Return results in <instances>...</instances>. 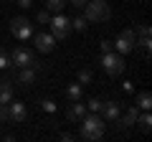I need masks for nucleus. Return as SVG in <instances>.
Here are the masks:
<instances>
[{
	"label": "nucleus",
	"mask_w": 152,
	"mask_h": 142,
	"mask_svg": "<svg viewBox=\"0 0 152 142\" xmlns=\"http://www.w3.org/2000/svg\"><path fill=\"white\" fill-rule=\"evenodd\" d=\"M0 122L8 124L10 122V112H8V104H0Z\"/></svg>",
	"instance_id": "nucleus-25"
},
{
	"label": "nucleus",
	"mask_w": 152,
	"mask_h": 142,
	"mask_svg": "<svg viewBox=\"0 0 152 142\" xmlns=\"http://www.w3.org/2000/svg\"><path fill=\"white\" fill-rule=\"evenodd\" d=\"M10 33L18 41H31L33 38V23L28 18H23V15H15L10 20Z\"/></svg>",
	"instance_id": "nucleus-6"
},
{
	"label": "nucleus",
	"mask_w": 152,
	"mask_h": 142,
	"mask_svg": "<svg viewBox=\"0 0 152 142\" xmlns=\"http://www.w3.org/2000/svg\"><path fill=\"white\" fill-rule=\"evenodd\" d=\"M102 114H104V117H102L104 122L114 124V122L122 117V107H119L117 102H104V104H102Z\"/></svg>",
	"instance_id": "nucleus-9"
},
{
	"label": "nucleus",
	"mask_w": 152,
	"mask_h": 142,
	"mask_svg": "<svg viewBox=\"0 0 152 142\" xmlns=\"http://www.w3.org/2000/svg\"><path fill=\"white\" fill-rule=\"evenodd\" d=\"M104 127H107V122H104L96 112H86L84 119H81L79 137L86 140V142H96V140H102V137H104Z\"/></svg>",
	"instance_id": "nucleus-1"
},
{
	"label": "nucleus",
	"mask_w": 152,
	"mask_h": 142,
	"mask_svg": "<svg viewBox=\"0 0 152 142\" xmlns=\"http://www.w3.org/2000/svg\"><path fill=\"white\" fill-rule=\"evenodd\" d=\"M10 66H18V69H23V66H38L36 61V53H33L31 48H15L10 53Z\"/></svg>",
	"instance_id": "nucleus-7"
},
{
	"label": "nucleus",
	"mask_w": 152,
	"mask_h": 142,
	"mask_svg": "<svg viewBox=\"0 0 152 142\" xmlns=\"http://www.w3.org/2000/svg\"><path fill=\"white\" fill-rule=\"evenodd\" d=\"M86 26H89V23H86L84 15H74V18H71V28H76V31H86Z\"/></svg>",
	"instance_id": "nucleus-20"
},
{
	"label": "nucleus",
	"mask_w": 152,
	"mask_h": 142,
	"mask_svg": "<svg viewBox=\"0 0 152 142\" xmlns=\"http://www.w3.org/2000/svg\"><path fill=\"white\" fill-rule=\"evenodd\" d=\"M94 81V74L89 69H81L79 71V84H81V86H86V84H91Z\"/></svg>",
	"instance_id": "nucleus-21"
},
{
	"label": "nucleus",
	"mask_w": 152,
	"mask_h": 142,
	"mask_svg": "<svg viewBox=\"0 0 152 142\" xmlns=\"http://www.w3.org/2000/svg\"><path fill=\"white\" fill-rule=\"evenodd\" d=\"M137 107H140V109H152V94L150 91H140L137 94Z\"/></svg>",
	"instance_id": "nucleus-17"
},
{
	"label": "nucleus",
	"mask_w": 152,
	"mask_h": 142,
	"mask_svg": "<svg viewBox=\"0 0 152 142\" xmlns=\"http://www.w3.org/2000/svg\"><path fill=\"white\" fill-rule=\"evenodd\" d=\"M36 20H38V23H48V20H51L48 10H41V13H36Z\"/></svg>",
	"instance_id": "nucleus-26"
},
{
	"label": "nucleus",
	"mask_w": 152,
	"mask_h": 142,
	"mask_svg": "<svg viewBox=\"0 0 152 142\" xmlns=\"http://www.w3.org/2000/svg\"><path fill=\"white\" fill-rule=\"evenodd\" d=\"M99 48H102V53H107V51H114V46H112V41H102Z\"/></svg>",
	"instance_id": "nucleus-27"
},
{
	"label": "nucleus",
	"mask_w": 152,
	"mask_h": 142,
	"mask_svg": "<svg viewBox=\"0 0 152 142\" xmlns=\"http://www.w3.org/2000/svg\"><path fill=\"white\" fill-rule=\"evenodd\" d=\"M71 5H76V8H84V5H86V0H71Z\"/></svg>",
	"instance_id": "nucleus-31"
},
{
	"label": "nucleus",
	"mask_w": 152,
	"mask_h": 142,
	"mask_svg": "<svg viewBox=\"0 0 152 142\" xmlns=\"http://www.w3.org/2000/svg\"><path fill=\"white\" fill-rule=\"evenodd\" d=\"M48 26H51V36H53L56 41H64V38H69L71 36V18H66V15H61V13H56L53 18L48 20Z\"/></svg>",
	"instance_id": "nucleus-5"
},
{
	"label": "nucleus",
	"mask_w": 152,
	"mask_h": 142,
	"mask_svg": "<svg viewBox=\"0 0 152 142\" xmlns=\"http://www.w3.org/2000/svg\"><path fill=\"white\" fill-rule=\"evenodd\" d=\"M66 8V0H46V10L48 13H61Z\"/></svg>",
	"instance_id": "nucleus-19"
},
{
	"label": "nucleus",
	"mask_w": 152,
	"mask_h": 142,
	"mask_svg": "<svg viewBox=\"0 0 152 142\" xmlns=\"http://www.w3.org/2000/svg\"><path fill=\"white\" fill-rule=\"evenodd\" d=\"M41 109L48 112V114H56V104L51 102V99H41Z\"/></svg>",
	"instance_id": "nucleus-24"
},
{
	"label": "nucleus",
	"mask_w": 152,
	"mask_h": 142,
	"mask_svg": "<svg viewBox=\"0 0 152 142\" xmlns=\"http://www.w3.org/2000/svg\"><path fill=\"white\" fill-rule=\"evenodd\" d=\"M112 46H114V51H117V53H122V56L132 53V51L137 48V31H132V28L122 31L119 36H117V41H114Z\"/></svg>",
	"instance_id": "nucleus-4"
},
{
	"label": "nucleus",
	"mask_w": 152,
	"mask_h": 142,
	"mask_svg": "<svg viewBox=\"0 0 152 142\" xmlns=\"http://www.w3.org/2000/svg\"><path fill=\"white\" fill-rule=\"evenodd\" d=\"M13 97H15V91H13V81H10V79H0V104H8Z\"/></svg>",
	"instance_id": "nucleus-14"
},
{
	"label": "nucleus",
	"mask_w": 152,
	"mask_h": 142,
	"mask_svg": "<svg viewBox=\"0 0 152 142\" xmlns=\"http://www.w3.org/2000/svg\"><path fill=\"white\" fill-rule=\"evenodd\" d=\"M84 18H86V23H107L112 18V8L107 0H86Z\"/></svg>",
	"instance_id": "nucleus-2"
},
{
	"label": "nucleus",
	"mask_w": 152,
	"mask_h": 142,
	"mask_svg": "<svg viewBox=\"0 0 152 142\" xmlns=\"http://www.w3.org/2000/svg\"><path fill=\"white\" fill-rule=\"evenodd\" d=\"M134 124H140V130H142V132H150V127H152L150 109H145V114H137V122H134Z\"/></svg>",
	"instance_id": "nucleus-16"
},
{
	"label": "nucleus",
	"mask_w": 152,
	"mask_h": 142,
	"mask_svg": "<svg viewBox=\"0 0 152 142\" xmlns=\"http://www.w3.org/2000/svg\"><path fill=\"white\" fill-rule=\"evenodd\" d=\"M8 66H10V53L0 46V69H8Z\"/></svg>",
	"instance_id": "nucleus-23"
},
{
	"label": "nucleus",
	"mask_w": 152,
	"mask_h": 142,
	"mask_svg": "<svg viewBox=\"0 0 152 142\" xmlns=\"http://www.w3.org/2000/svg\"><path fill=\"white\" fill-rule=\"evenodd\" d=\"M15 3H18L20 8H31V5H33V0H15Z\"/></svg>",
	"instance_id": "nucleus-30"
},
{
	"label": "nucleus",
	"mask_w": 152,
	"mask_h": 142,
	"mask_svg": "<svg viewBox=\"0 0 152 142\" xmlns=\"http://www.w3.org/2000/svg\"><path fill=\"white\" fill-rule=\"evenodd\" d=\"M58 140H64V142H71V140H76V135H71V132H61V135H58Z\"/></svg>",
	"instance_id": "nucleus-28"
},
{
	"label": "nucleus",
	"mask_w": 152,
	"mask_h": 142,
	"mask_svg": "<svg viewBox=\"0 0 152 142\" xmlns=\"http://www.w3.org/2000/svg\"><path fill=\"white\" fill-rule=\"evenodd\" d=\"M66 97H69L71 102H76V99H81V97H84V86H81V84H71V86L66 89Z\"/></svg>",
	"instance_id": "nucleus-18"
},
{
	"label": "nucleus",
	"mask_w": 152,
	"mask_h": 142,
	"mask_svg": "<svg viewBox=\"0 0 152 142\" xmlns=\"http://www.w3.org/2000/svg\"><path fill=\"white\" fill-rule=\"evenodd\" d=\"M102 69L107 71L109 76H119L122 71H124V56L117 53V51H107V53H102Z\"/></svg>",
	"instance_id": "nucleus-3"
},
{
	"label": "nucleus",
	"mask_w": 152,
	"mask_h": 142,
	"mask_svg": "<svg viewBox=\"0 0 152 142\" xmlns=\"http://www.w3.org/2000/svg\"><path fill=\"white\" fill-rule=\"evenodd\" d=\"M102 99H96V97H91V99H89V102H86V112H96V114H99V112H102Z\"/></svg>",
	"instance_id": "nucleus-22"
},
{
	"label": "nucleus",
	"mask_w": 152,
	"mask_h": 142,
	"mask_svg": "<svg viewBox=\"0 0 152 142\" xmlns=\"http://www.w3.org/2000/svg\"><path fill=\"white\" fill-rule=\"evenodd\" d=\"M137 114H140V107H129V109L124 112V117H119V119H117V127H122V130L132 127V124L137 122Z\"/></svg>",
	"instance_id": "nucleus-12"
},
{
	"label": "nucleus",
	"mask_w": 152,
	"mask_h": 142,
	"mask_svg": "<svg viewBox=\"0 0 152 142\" xmlns=\"http://www.w3.org/2000/svg\"><path fill=\"white\" fill-rule=\"evenodd\" d=\"M84 114H86V104H81V99L71 102V107H69V112H66V117H69L71 122H81Z\"/></svg>",
	"instance_id": "nucleus-11"
},
{
	"label": "nucleus",
	"mask_w": 152,
	"mask_h": 142,
	"mask_svg": "<svg viewBox=\"0 0 152 142\" xmlns=\"http://www.w3.org/2000/svg\"><path fill=\"white\" fill-rule=\"evenodd\" d=\"M140 48L145 51V56H150V26H140Z\"/></svg>",
	"instance_id": "nucleus-15"
},
{
	"label": "nucleus",
	"mask_w": 152,
	"mask_h": 142,
	"mask_svg": "<svg viewBox=\"0 0 152 142\" xmlns=\"http://www.w3.org/2000/svg\"><path fill=\"white\" fill-rule=\"evenodd\" d=\"M8 112H10V122H26L28 119V109L23 102H8Z\"/></svg>",
	"instance_id": "nucleus-10"
},
{
	"label": "nucleus",
	"mask_w": 152,
	"mask_h": 142,
	"mask_svg": "<svg viewBox=\"0 0 152 142\" xmlns=\"http://www.w3.org/2000/svg\"><path fill=\"white\" fill-rule=\"evenodd\" d=\"M33 43H36V51H41V53H51L56 48V38L51 33H36Z\"/></svg>",
	"instance_id": "nucleus-8"
},
{
	"label": "nucleus",
	"mask_w": 152,
	"mask_h": 142,
	"mask_svg": "<svg viewBox=\"0 0 152 142\" xmlns=\"http://www.w3.org/2000/svg\"><path fill=\"white\" fill-rule=\"evenodd\" d=\"M36 74H38V66H23L20 74H18V84H23V86L33 84L36 81Z\"/></svg>",
	"instance_id": "nucleus-13"
},
{
	"label": "nucleus",
	"mask_w": 152,
	"mask_h": 142,
	"mask_svg": "<svg viewBox=\"0 0 152 142\" xmlns=\"http://www.w3.org/2000/svg\"><path fill=\"white\" fill-rule=\"evenodd\" d=\"M122 89H124L127 94H132V91H134V86H132V81H124V84H122Z\"/></svg>",
	"instance_id": "nucleus-29"
}]
</instances>
